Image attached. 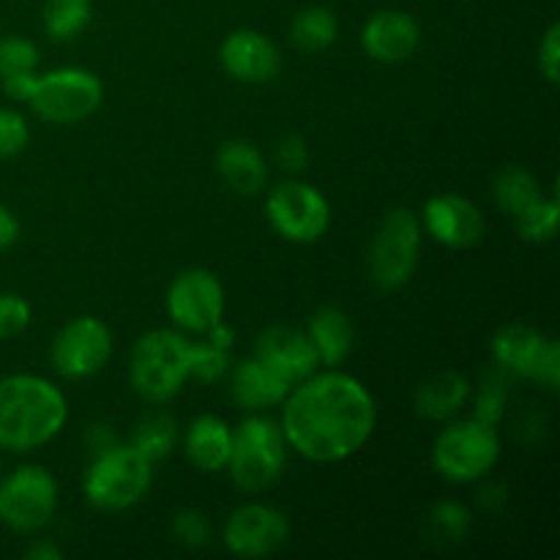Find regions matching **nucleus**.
<instances>
[{"mask_svg": "<svg viewBox=\"0 0 560 560\" xmlns=\"http://www.w3.org/2000/svg\"><path fill=\"white\" fill-rule=\"evenodd\" d=\"M492 359L512 377H525L547 392L560 386V345L536 328L512 323L492 337Z\"/></svg>", "mask_w": 560, "mask_h": 560, "instance_id": "11", "label": "nucleus"}, {"mask_svg": "<svg viewBox=\"0 0 560 560\" xmlns=\"http://www.w3.org/2000/svg\"><path fill=\"white\" fill-rule=\"evenodd\" d=\"M189 361L191 377H197L202 383H217L230 372V350L219 348L211 339H206V342H191Z\"/></svg>", "mask_w": 560, "mask_h": 560, "instance_id": "30", "label": "nucleus"}, {"mask_svg": "<svg viewBox=\"0 0 560 560\" xmlns=\"http://www.w3.org/2000/svg\"><path fill=\"white\" fill-rule=\"evenodd\" d=\"M113 355V334L98 317L80 315L52 339L49 364L66 381H85L102 372Z\"/></svg>", "mask_w": 560, "mask_h": 560, "instance_id": "12", "label": "nucleus"}, {"mask_svg": "<svg viewBox=\"0 0 560 560\" xmlns=\"http://www.w3.org/2000/svg\"><path fill=\"white\" fill-rule=\"evenodd\" d=\"M175 438H178V430H175V421L167 419V416H148L137 424L135 438H131V446L140 448L153 465L159 459L170 457L175 446Z\"/></svg>", "mask_w": 560, "mask_h": 560, "instance_id": "28", "label": "nucleus"}, {"mask_svg": "<svg viewBox=\"0 0 560 560\" xmlns=\"http://www.w3.org/2000/svg\"><path fill=\"white\" fill-rule=\"evenodd\" d=\"M539 69L550 85H558L560 80V25L558 22H552V25L547 27L545 36H541Z\"/></svg>", "mask_w": 560, "mask_h": 560, "instance_id": "37", "label": "nucleus"}, {"mask_svg": "<svg viewBox=\"0 0 560 560\" xmlns=\"http://www.w3.org/2000/svg\"><path fill=\"white\" fill-rule=\"evenodd\" d=\"M290 539V523L268 503H246L228 517L222 541L235 558H268Z\"/></svg>", "mask_w": 560, "mask_h": 560, "instance_id": "14", "label": "nucleus"}, {"mask_svg": "<svg viewBox=\"0 0 560 560\" xmlns=\"http://www.w3.org/2000/svg\"><path fill=\"white\" fill-rule=\"evenodd\" d=\"M217 173L230 191L255 197L268 184V164L249 140L222 142L217 153Z\"/></svg>", "mask_w": 560, "mask_h": 560, "instance_id": "20", "label": "nucleus"}, {"mask_svg": "<svg viewBox=\"0 0 560 560\" xmlns=\"http://www.w3.org/2000/svg\"><path fill=\"white\" fill-rule=\"evenodd\" d=\"M479 501H481V506H487L490 512H498V509L506 503V487L492 485V481H490V485H485L479 490Z\"/></svg>", "mask_w": 560, "mask_h": 560, "instance_id": "40", "label": "nucleus"}, {"mask_svg": "<svg viewBox=\"0 0 560 560\" xmlns=\"http://www.w3.org/2000/svg\"><path fill=\"white\" fill-rule=\"evenodd\" d=\"M421 27L413 14L402 9L375 11L361 27V47L375 63H405L419 49Z\"/></svg>", "mask_w": 560, "mask_h": 560, "instance_id": "17", "label": "nucleus"}, {"mask_svg": "<svg viewBox=\"0 0 560 560\" xmlns=\"http://www.w3.org/2000/svg\"><path fill=\"white\" fill-rule=\"evenodd\" d=\"M219 63H222L224 74L233 77L235 82L266 85V82L277 80V74L282 71V52L266 33L241 27V31L224 36L222 47H219Z\"/></svg>", "mask_w": 560, "mask_h": 560, "instance_id": "15", "label": "nucleus"}, {"mask_svg": "<svg viewBox=\"0 0 560 560\" xmlns=\"http://www.w3.org/2000/svg\"><path fill=\"white\" fill-rule=\"evenodd\" d=\"M306 337L312 339L317 350V359L323 366L334 370V366L342 364L345 359L353 350V323L337 306H320L315 315L310 317V328H306Z\"/></svg>", "mask_w": 560, "mask_h": 560, "instance_id": "23", "label": "nucleus"}, {"mask_svg": "<svg viewBox=\"0 0 560 560\" xmlns=\"http://www.w3.org/2000/svg\"><path fill=\"white\" fill-rule=\"evenodd\" d=\"M288 463V441L279 421L252 413L233 430L228 474L244 492H262L273 487Z\"/></svg>", "mask_w": 560, "mask_h": 560, "instance_id": "5", "label": "nucleus"}, {"mask_svg": "<svg viewBox=\"0 0 560 560\" xmlns=\"http://www.w3.org/2000/svg\"><path fill=\"white\" fill-rule=\"evenodd\" d=\"M266 217L279 238L290 244H315L331 224V206L320 189L290 178L268 191Z\"/></svg>", "mask_w": 560, "mask_h": 560, "instance_id": "9", "label": "nucleus"}, {"mask_svg": "<svg viewBox=\"0 0 560 560\" xmlns=\"http://www.w3.org/2000/svg\"><path fill=\"white\" fill-rule=\"evenodd\" d=\"M509 372L495 364V377L487 375L481 383L479 399H476V413L474 419L485 421V424L495 427L501 421L503 410H506V392H509Z\"/></svg>", "mask_w": 560, "mask_h": 560, "instance_id": "31", "label": "nucleus"}, {"mask_svg": "<svg viewBox=\"0 0 560 560\" xmlns=\"http://www.w3.org/2000/svg\"><path fill=\"white\" fill-rule=\"evenodd\" d=\"M290 388L293 386L282 375H277L271 366L262 364L257 355L241 361L233 370V377H230V394H233L235 405L249 410V413H262V410L282 405Z\"/></svg>", "mask_w": 560, "mask_h": 560, "instance_id": "19", "label": "nucleus"}, {"mask_svg": "<svg viewBox=\"0 0 560 560\" xmlns=\"http://www.w3.org/2000/svg\"><path fill=\"white\" fill-rule=\"evenodd\" d=\"M27 140H31V126L25 115L11 107H0V162L20 156Z\"/></svg>", "mask_w": 560, "mask_h": 560, "instance_id": "34", "label": "nucleus"}, {"mask_svg": "<svg viewBox=\"0 0 560 560\" xmlns=\"http://www.w3.org/2000/svg\"><path fill=\"white\" fill-rule=\"evenodd\" d=\"M474 386L463 372H438L416 392V413L430 421H448L468 405Z\"/></svg>", "mask_w": 560, "mask_h": 560, "instance_id": "22", "label": "nucleus"}, {"mask_svg": "<svg viewBox=\"0 0 560 560\" xmlns=\"http://www.w3.org/2000/svg\"><path fill=\"white\" fill-rule=\"evenodd\" d=\"M492 195H495V202L509 213V217H517V213H523L530 202L539 200L545 191H541L539 178H536L530 170L512 164V167H503L501 173H498Z\"/></svg>", "mask_w": 560, "mask_h": 560, "instance_id": "25", "label": "nucleus"}, {"mask_svg": "<svg viewBox=\"0 0 560 560\" xmlns=\"http://www.w3.org/2000/svg\"><path fill=\"white\" fill-rule=\"evenodd\" d=\"M430 530L443 541H463L474 528V514L457 501H441L430 509Z\"/></svg>", "mask_w": 560, "mask_h": 560, "instance_id": "29", "label": "nucleus"}, {"mask_svg": "<svg viewBox=\"0 0 560 560\" xmlns=\"http://www.w3.org/2000/svg\"><path fill=\"white\" fill-rule=\"evenodd\" d=\"M277 156L279 170H284L288 175L304 173L306 164H310V148H306V140L299 135H284L282 140L277 142Z\"/></svg>", "mask_w": 560, "mask_h": 560, "instance_id": "36", "label": "nucleus"}, {"mask_svg": "<svg viewBox=\"0 0 560 560\" xmlns=\"http://www.w3.org/2000/svg\"><path fill=\"white\" fill-rule=\"evenodd\" d=\"M377 405L359 377L337 366L295 383L282 402L288 448L310 463H342L370 443Z\"/></svg>", "mask_w": 560, "mask_h": 560, "instance_id": "1", "label": "nucleus"}, {"mask_svg": "<svg viewBox=\"0 0 560 560\" xmlns=\"http://www.w3.org/2000/svg\"><path fill=\"white\" fill-rule=\"evenodd\" d=\"M421 228L448 249H470L485 238V213L463 195H435L427 200Z\"/></svg>", "mask_w": 560, "mask_h": 560, "instance_id": "16", "label": "nucleus"}, {"mask_svg": "<svg viewBox=\"0 0 560 560\" xmlns=\"http://www.w3.org/2000/svg\"><path fill=\"white\" fill-rule=\"evenodd\" d=\"M58 509V481L44 465H20L0 481V523L16 534L42 530Z\"/></svg>", "mask_w": 560, "mask_h": 560, "instance_id": "10", "label": "nucleus"}, {"mask_svg": "<svg viewBox=\"0 0 560 560\" xmlns=\"http://www.w3.org/2000/svg\"><path fill=\"white\" fill-rule=\"evenodd\" d=\"M69 402L52 381L38 375L0 377V448L33 452L60 435Z\"/></svg>", "mask_w": 560, "mask_h": 560, "instance_id": "2", "label": "nucleus"}, {"mask_svg": "<svg viewBox=\"0 0 560 560\" xmlns=\"http://www.w3.org/2000/svg\"><path fill=\"white\" fill-rule=\"evenodd\" d=\"M93 14V0H47L44 3V33L52 42H74L88 27Z\"/></svg>", "mask_w": 560, "mask_h": 560, "instance_id": "26", "label": "nucleus"}, {"mask_svg": "<svg viewBox=\"0 0 560 560\" xmlns=\"http://www.w3.org/2000/svg\"><path fill=\"white\" fill-rule=\"evenodd\" d=\"M189 345L184 331L173 328L142 334L129 355V381L137 397L151 405L170 402L191 377Z\"/></svg>", "mask_w": 560, "mask_h": 560, "instance_id": "3", "label": "nucleus"}, {"mask_svg": "<svg viewBox=\"0 0 560 560\" xmlns=\"http://www.w3.org/2000/svg\"><path fill=\"white\" fill-rule=\"evenodd\" d=\"M257 359L266 366H271L277 375H282L290 386L306 381L320 370V359L306 337V331L295 326H268L266 331L257 337Z\"/></svg>", "mask_w": 560, "mask_h": 560, "instance_id": "18", "label": "nucleus"}, {"mask_svg": "<svg viewBox=\"0 0 560 560\" xmlns=\"http://www.w3.org/2000/svg\"><path fill=\"white\" fill-rule=\"evenodd\" d=\"M211 523L202 512L197 509H180L173 520V536L180 547L186 550H202L211 541Z\"/></svg>", "mask_w": 560, "mask_h": 560, "instance_id": "33", "label": "nucleus"}, {"mask_svg": "<svg viewBox=\"0 0 560 560\" xmlns=\"http://www.w3.org/2000/svg\"><path fill=\"white\" fill-rule=\"evenodd\" d=\"M339 36V20L326 5H306L290 22V42L304 52H323Z\"/></svg>", "mask_w": 560, "mask_h": 560, "instance_id": "24", "label": "nucleus"}, {"mask_svg": "<svg viewBox=\"0 0 560 560\" xmlns=\"http://www.w3.org/2000/svg\"><path fill=\"white\" fill-rule=\"evenodd\" d=\"M153 481V463L131 443H115L93 454L82 479L85 501L98 512H126L148 495Z\"/></svg>", "mask_w": 560, "mask_h": 560, "instance_id": "4", "label": "nucleus"}, {"mask_svg": "<svg viewBox=\"0 0 560 560\" xmlns=\"http://www.w3.org/2000/svg\"><path fill=\"white\" fill-rule=\"evenodd\" d=\"M514 222H517V233L523 241H530V244H547V241H552L560 222L558 195H541L523 213H517Z\"/></svg>", "mask_w": 560, "mask_h": 560, "instance_id": "27", "label": "nucleus"}, {"mask_svg": "<svg viewBox=\"0 0 560 560\" xmlns=\"http://www.w3.org/2000/svg\"><path fill=\"white\" fill-rule=\"evenodd\" d=\"M33 310L20 293H0V342L14 339L31 326Z\"/></svg>", "mask_w": 560, "mask_h": 560, "instance_id": "35", "label": "nucleus"}, {"mask_svg": "<svg viewBox=\"0 0 560 560\" xmlns=\"http://www.w3.org/2000/svg\"><path fill=\"white\" fill-rule=\"evenodd\" d=\"M104 102V85L93 71L77 69V66H63L47 74L36 77L31 104L33 113L47 124L71 126L91 118Z\"/></svg>", "mask_w": 560, "mask_h": 560, "instance_id": "8", "label": "nucleus"}, {"mask_svg": "<svg viewBox=\"0 0 560 560\" xmlns=\"http://www.w3.org/2000/svg\"><path fill=\"white\" fill-rule=\"evenodd\" d=\"M38 69V47L25 36L0 38V80Z\"/></svg>", "mask_w": 560, "mask_h": 560, "instance_id": "32", "label": "nucleus"}, {"mask_svg": "<svg viewBox=\"0 0 560 560\" xmlns=\"http://www.w3.org/2000/svg\"><path fill=\"white\" fill-rule=\"evenodd\" d=\"M501 459V438L492 424L463 419L448 424L432 446V465L452 485L487 479Z\"/></svg>", "mask_w": 560, "mask_h": 560, "instance_id": "6", "label": "nucleus"}, {"mask_svg": "<svg viewBox=\"0 0 560 560\" xmlns=\"http://www.w3.org/2000/svg\"><path fill=\"white\" fill-rule=\"evenodd\" d=\"M233 430L219 416H197L184 438L186 459L202 474H222L228 468Z\"/></svg>", "mask_w": 560, "mask_h": 560, "instance_id": "21", "label": "nucleus"}, {"mask_svg": "<svg viewBox=\"0 0 560 560\" xmlns=\"http://www.w3.org/2000/svg\"><path fill=\"white\" fill-rule=\"evenodd\" d=\"M27 560H60L63 558V550L58 545H49V541H38V545L27 547L25 552Z\"/></svg>", "mask_w": 560, "mask_h": 560, "instance_id": "41", "label": "nucleus"}, {"mask_svg": "<svg viewBox=\"0 0 560 560\" xmlns=\"http://www.w3.org/2000/svg\"><path fill=\"white\" fill-rule=\"evenodd\" d=\"M167 315L184 334H208L224 317V288L208 268H186L167 288Z\"/></svg>", "mask_w": 560, "mask_h": 560, "instance_id": "13", "label": "nucleus"}, {"mask_svg": "<svg viewBox=\"0 0 560 560\" xmlns=\"http://www.w3.org/2000/svg\"><path fill=\"white\" fill-rule=\"evenodd\" d=\"M16 238H20V219L14 217L11 208H5L3 202H0V252L14 246Z\"/></svg>", "mask_w": 560, "mask_h": 560, "instance_id": "39", "label": "nucleus"}, {"mask_svg": "<svg viewBox=\"0 0 560 560\" xmlns=\"http://www.w3.org/2000/svg\"><path fill=\"white\" fill-rule=\"evenodd\" d=\"M36 77L38 71H25V74H11L5 77V80H0V85H3V93L9 98H14V102H25L31 98L33 88H36Z\"/></svg>", "mask_w": 560, "mask_h": 560, "instance_id": "38", "label": "nucleus"}, {"mask_svg": "<svg viewBox=\"0 0 560 560\" xmlns=\"http://www.w3.org/2000/svg\"><path fill=\"white\" fill-rule=\"evenodd\" d=\"M421 241H424V228L413 211L408 208L388 211L377 224L366 255L372 284L383 293L405 288L419 266Z\"/></svg>", "mask_w": 560, "mask_h": 560, "instance_id": "7", "label": "nucleus"}]
</instances>
